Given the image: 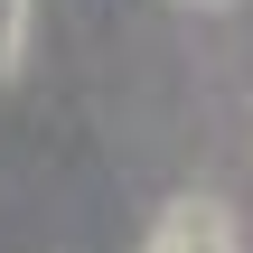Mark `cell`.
I'll return each mask as SVG.
<instances>
[{
	"label": "cell",
	"mask_w": 253,
	"mask_h": 253,
	"mask_svg": "<svg viewBox=\"0 0 253 253\" xmlns=\"http://www.w3.org/2000/svg\"><path fill=\"white\" fill-rule=\"evenodd\" d=\"M28 28H38V19H28V0H0V84L28 66Z\"/></svg>",
	"instance_id": "2"
},
{
	"label": "cell",
	"mask_w": 253,
	"mask_h": 253,
	"mask_svg": "<svg viewBox=\"0 0 253 253\" xmlns=\"http://www.w3.org/2000/svg\"><path fill=\"white\" fill-rule=\"evenodd\" d=\"M141 253H244V225H235V207L216 188H178L160 207V225H150Z\"/></svg>",
	"instance_id": "1"
},
{
	"label": "cell",
	"mask_w": 253,
	"mask_h": 253,
	"mask_svg": "<svg viewBox=\"0 0 253 253\" xmlns=\"http://www.w3.org/2000/svg\"><path fill=\"white\" fill-rule=\"evenodd\" d=\"M178 9H225V0H178Z\"/></svg>",
	"instance_id": "3"
}]
</instances>
